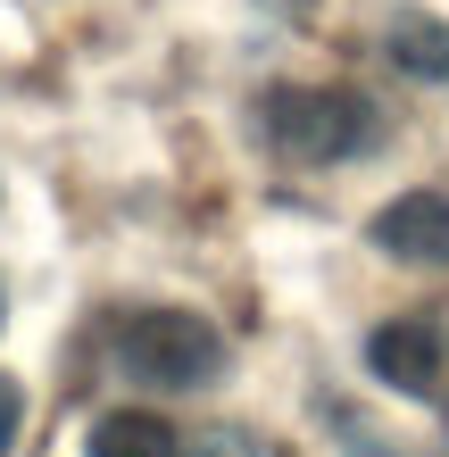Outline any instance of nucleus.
<instances>
[{
	"mask_svg": "<svg viewBox=\"0 0 449 457\" xmlns=\"http://www.w3.org/2000/svg\"><path fill=\"white\" fill-rule=\"evenodd\" d=\"M117 366L150 391H200L225 374V333L192 308H134L117 325Z\"/></svg>",
	"mask_w": 449,
	"mask_h": 457,
	"instance_id": "1",
	"label": "nucleus"
},
{
	"mask_svg": "<svg viewBox=\"0 0 449 457\" xmlns=\"http://www.w3.org/2000/svg\"><path fill=\"white\" fill-rule=\"evenodd\" d=\"M267 142L283 158L333 167V158H358L375 142V109L341 84H283V92H267Z\"/></svg>",
	"mask_w": 449,
	"mask_h": 457,
	"instance_id": "2",
	"label": "nucleus"
},
{
	"mask_svg": "<svg viewBox=\"0 0 449 457\" xmlns=\"http://www.w3.org/2000/svg\"><path fill=\"white\" fill-rule=\"evenodd\" d=\"M366 374H375L383 391H400V399L441 408L449 399V333L433 316H391V325L366 333Z\"/></svg>",
	"mask_w": 449,
	"mask_h": 457,
	"instance_id": "3",
	"label": "nucleus"
},
{
	"mask_svg": "<svg viewBox=\"0 0 449 457\" xmlns=\"http://www.w3.org/2000/svg\"><path fill=\"white\" fill-rule=\"evenodd\" d=\"M366 241L400 266H449V192H400Z\"/></svg>",
	"mask_w": 449,
	"mask_h": 457,
	"instance_id": "4",
	"label": "nucleus"
},
{
	"mask_svg": "<svg viewBox=\"0 0 449 457\" xmlns=\"http://www.w3.org/2000/svg\"><path fill=\"white\" fill-rule=\"evenodd\" d=\"M84 457H183V441H175V424L150 416V408H109L92 424Z\"/></svg>",
	"mask_w": 449,
	"mask_h": 457,
	"instance_id": "5",
	"label": "nucleus"
},
{
	"mask_svg": "<svg viewBox=\"0 0 449 457\" xmlns=\"http://www.w3.org/2000/svg\"><path fill=\"white\" fill-rule=\"evenodd\" d=\"M391 67H400V75H416V84H449V25L441 17H391Z\"/></svg>",
	"mask_w": 449,
	"mask_h": 457,
	"instance_id": "6",
	"label": "nucleus"
},
{
	"mask_svg": "<svg viewBox=\"0 0 449 457\" xmlns=\"http://www.w3.org/2000/svg\"><path fill=\"white\" fill-rule=\"evenodd\" d=\"M17 433H25V391H17V374H0V457L17 449Z\"/></svg>",
	"mask_w": 449,
	"mask_h": 457,
	"instance_id": "7",
	"label": "nucleus"
}]
</instances>
